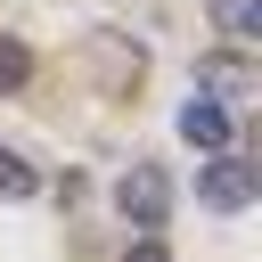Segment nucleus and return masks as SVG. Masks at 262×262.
Returning <instances> with one entry per match:
<instances>
[{"mask_svg":"<svg viewBox=\"0 0 262 262\" xmlns=\"http://www.w3.org/2000/svg\"><path fill=\"white\" fill-rule=\"evenodd\" d=\"M115 213H123L139 237H156V229H164V213H172V180H164V164H147V156H139V164L115 180Z\"/></svg>","mask_w":262,"mask_h":262,"instance_id":"obj_1","label":"nucleus"},{"mask_svg":"<svg viewBox=\"0 0 262 262\" xmlns=\"http://www.w3.org/2000/svg\"><path fill=\"white\" fill-rule=\"evenodd\" d=\"M172 131H180L196 156H229V147H237V115H229L221 98H205V90L180 98V123H172Z\"/></svg>","mask_w":262,"mask_h":262,"instance_id":"obj_2","label":"nucleus"},{"mask_svg":"<svg viewBox=\"0 0 262 262\" xmlns=\"http://www.w3.org/2000/svg\"><path fill=\"white\" fill-rule=\"evenodd\" d=\"M254 164L246 156H205V172H196V196H205V213H246L254 205Z\"/></svg>","mask_w":262,"mask_h":262,"instance_id":"obj_3","label":"nucleus"},{"mask_svg":"<svg viewBox=\"0 0 262 262\" xmlns=\"http://www.w3.org/2000/svg\"><path fill=\"white\" fill-rule=\"evenodd\" d=\"M196 90H205V98H221V106H229V98H246V90H254L246 49H213V57H196Z\"/></svg>","mask_w":262,"mask_h":262,"instance_id":"obj_4","label":"nucleus"},{"mask_svg":"<svg viewBox=\"0 0 262 262\" xmlns=\"http://www.w3.org/2000/svg\"><path fill=\"white\" fill-rule=\"evenodd\" d=\"M213 25H221L229 49H246V41L262 33V0H213Z\"/></svg>","mask_w":262,"mask_h":262,"instance_id":"obj_5","label":"nucleus"},{"mask_svg":"<svg viewBox=\"0 0 262 262\" xmlns=\"http://www.w3.org/2000/svg\"><path fill=\"white\" fill-rule=\"evenodd\" d=\"M25 82H33V49H25L16 33H0V98H16Z\"/></svg>","mask_w":262,"mask_h":262,"instance_id":"obj_6","label":"nucleus"},{"mask_svg":"<svg viewBox=\"0 0 262 262\" xmlns=\"http://www.w3.org/2000/svg\"><path fill=\"white\" fill-rule=\"evenodd\" d=\"M33 188H41V172H33L16 147H0V205H25Z\"/></svg>","mask_w":262,"mask_h":262,"instance_id":"obj_7","label":"nucleus"},{"mask_svg":"<svg viewBox=\"0 0 262 262\" xmlns=\"http://www.w3.org/2000/svg\"><path fill=\"white\" fill-rule=\"evenodd\" d=\"M123 262H172V246H164V237H131V246H123Z\"/></svg>","mask_w":262,"mask_h":262,"instance_id":"obj_8","label":"nucleus"}]
</instances>
